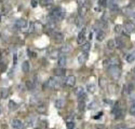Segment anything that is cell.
<instances>
[{"label":"cell","instance_id":"9c48e42d","mask_svg":"<svg viewBox=\"0 0 135 129\" xmlns=\"http://www.w3.org/2000/svg\"><path fill=\"white\" fill-rule=\"evenodd\" d=\"M77 42H78V44H84L85 43V32H84V30L79 32L78 38H77Z\"/></svg>","mask_w":135,"mask_h":129},{"label":"cell","instance_id":"ab89813d","mask_svg":"<svg viewBox=\"0 0 135 129\" xmlns=\"http://www.w3.org/2000/svg\"><path fill=\"white\" fill-rule=\"evenodd\" d=\"M121 29H122V27H121L120 25H117V26L115 27V31H116V32H120Z\"/></svg>","mask_w":135,"mask_h":129},{"label":"cell","instance_id":"3957f363","mask_svg":"<svg viewBox=\"0 0 135 129\" xmlns=\"http://www.w3.org/2000/svg\"><path fill=\"white\" fill-rule=\"evenodd\" d=\"M15 26L21 30H25V29H27V27H28V22L26 20H24V18H21V20L16 21Z\"/></svg>","mask_w":135,"mask_h":129},{"label":"cell","instance_id":"8992f818","mask_svg":"<svg viewBox=\"0 0 135 129\" xmlns=\"http://www.w3.org/2000/svg\"><path fill=\"white\" fill-rule=\"evenodd\" d=\"M88 58H89V54L87 52H83V53H81L79 56H78V62L80 64H83L85 61L88 60Z\"/></svg>","mask_w":135,"mask_h":129},{"label":"cell","instance_id":"4fadbf2b","mask_svg":"<svg viewBox=\"0 0 135 129\" xmlns=\"http://www.w3.org/2000/svg\"><path fill=\"white\" fill-rule=\"evenodd\" d=\"M84 88L83 87H81V86H79V87H77V88L75 89V95L78 97V98H80V97H82L83 95H85V93H84Z\"/></svg>","mask_w":135,"mask_h":129},{"label":"cell","instance_id":"f907efd6","mask_svg":"<svg viewBox=\"0 0 135 129\" xmlns=\"http://www.w3.org/2000/svg\"><path fill=\"white\" fill-rule=\"evenodd\" d=\"M1 111H2V109H1V105H0V114H1Z\"/></svg>","mask_w":135,"mask_h":129},{"label":"cell","instance_id":"f6af8a7d","mask_svg":"<svg viewBox=\"0 0 135 129\" xmlns=\"http://www.w3.org/2000/svg\"><path fill=\"white\" fill-rule=\"evenodd\" d=\"M16 61H17V56H16V54H14V58H13V63H16Z\"/></svg>","mask_w":135,"mask_h":129},{"label":"cell","instance_id":"db71d44e","mask_svg":"<svg viewBox=\"0 0 135 129\" xmlns=\"http://www.w3.org/2000/svg\"><path fill=\"white\" fill-rule=\"evenodd\" d=\"M0 20H1V17H0Z\"/></svg>","mask_w":135,"mask_h":129},{"label":"cell","instance_id":"2e32d148","mask_svg":"<svg viewBox=\"0 0 135 129\" xmlns=\"http://www.w3.org/2000/svg\"><path fill=\"white\" fill-rule=\"evenodd\" d=\"M71 45L70 44H65V45H63V46L61 47V53H63V54H66V53H69L70 51H71Z\"/></svg>","mask_w":135,"mask_h":129},{"label":"cell","instance_id":"ffe728a7","mask_svg":"<svg viewBox=\"0 0 135 129\" xmlns=\"http://www.w3.org/2000/svg\"><path fill=\"white\" fill-rule=\"evenodd\" d=\"M35 123H36V118L33 117V116H29L28 118H27V122H26V125L28 126V127H33L35 125Z\"/></svg>","mask_w":135,"mask_h":129},{"label":"cell","instance_id":"603a6c76","mask_svg":"<svg viewBox=\"0 0 135 129\" xmlns=\"http://www.w3.org/2000/svg\"><path fill=\"white\" fill-rule=\"evenodd\" d=\"M8 105H9V109H10L11 111H14V110L17 109V104H16V102H14L13 100H9Z\"/></svg>","mask_w":135,"mask_h":129},{"label":"cell","instance_id":"d6986e66","mask_svg":"<svg viewBox=\"0 0 135 129\" xmlns=\"http://www.w3.org/2000/svg\"><path fill=\"white\" fill-rule=\"evenodd\" d=\"M105 37H106V34L103 30H98L97 31V36H96V39L98 41H103L105 39Z\"/></svg>","mask_w":135,"mask_h":129},{"label":"cell","instance_id":"52a82bcc","mask_svg":"<svg viewBox=\"0 0 135 129\" xmlns=\"http://www.w3.org/2000/svg\"><path fill=\"white\" fill-rule=\"evenodd\" d=\"M53 73L55 74V76H64L65 75V73H66V70L64 68H61V67H58V68H55L53 70Z\"/></svg>","mask_w":135,"mask_h":129},{"label":"cell","instance_id":"f5cc1de1","mask_svg":"<svg viewBox=\"0 0 135 129\" xmlns=\"http://www.w3.org/2000/svg\"><path fill=\"white\" fill-rule=\"evenodd\" d=\"M133 71H134V72H135V67H134V69H133Z\"/></svg>","mask_w":135,"mask_h":129},{"label":"cell","instance_id":"d590c367","mask_svg":"<svg viewBox=\"0 0 135 129\" xmlns=\"http://www.w3.org/2000/svg\"><path fill=\"white\" fill-rule=\"evenodd\" d=\"M100 86L102 87V88L106 86V80H105V79H102V77L100 79Z\"/></svg>","mask_w":135,"mask_h":129},{"label":"cell","instance_id":"7402d4cb","mask_svg":"<svg viewBox=\"0 0 135 129\" xmlns=\"http://www.w3.org/2000/svg\"><path fill=\"white\" fill-rule=\"evenodd\" d=\"M22 70H23L24 73H27L29 71V62L27 60H25L23 63H22Z\"/></svg>","mask_w":135,"mask_h":129},{"label":"cell","instance_id":"7dc6e473","mask_svg":"<svg viewBox=\"0 0 135 129\" xmlns=\"http://www.w3.org/2000/svg\"><path fill=\"white\" fill-rule=\"evenodd\" d=\"M101 115H103V113H100V114H97V115H96V116H94L93 118H95V119H97V118H100V116H101Z\"/></svg>","mask_w":135,"mask_h":129},{"label":"cell","instance_id":"1f68e13d","mask_svg":"<svg viewBox=\"0 0 135 129\" xmlns=\"http://www.w3.org/2000/svg\"><path fill=\"white\" fill-rule=\"evenodd\" d=\"M52 3H53V0H41L42 6H50Z\"/></svg>","mask_w":135,"mask_h":129},{"label":"cell","instance_id":"6da1fadb","mask_svg":"<svg viewBox=\"0 0 135 129\" xmlns=\"http://www.w3.org/2000/svg\"><path fill=\"white\" fill-rule=\"evenodd\" d=\"M64 16H65V12L63 11V9H61V8H55L50 14L51 20L55 21V22L61 21L62 18H64Z\"/></svg>","mask_w":135,"mask_h":129},{"label":"cell","instance_id":"60d3db41","mask_svg":"<svg viewBox=\"0 0 135 129\" xmlns=\"http://www.w3.org/2000/svg\"><path fill=\"white\" fill-rule=\"evenodd\" d=\"M87 0H77V3L79 4V6H84V3Z\"/></svg>","mask_w":135,"mask_h":129},{"label":"cell","instance_id":"9a60e30c","mask_svg":"<svg viewBox=\"0 0 135 129\" xmlns=\"http://www.w3.org/2000/svg\"><path fill=\"white\" fill-rule=\"evenodd\" d=\"M75 83H76V77L74 75H69L66 79V85L67 86H74Z\"/></svg>","mask_w":135,"mask_h":129},{"label":"cell","instance_id":"5b68a950","mask_svg":"<svg viewBox=\"0 0 135 129\" xmlns=\"http://www.w3.org/2000/svg\"><path fill=\"white\" fill-rule=\"evenodd\" d=\"M12 127L14 129H24L25 125L24 123L21 121V119H17V118H14L12 121Z\"/></svg>","mask_w":135,"mask_h":129},{"label":"cell","instance_id":"ac0fdd59","mask_svg":"<svg viewBox=\"0 0 135 129\" xmlns=\"http://www.w3.org/2000/svg\"><path fill=\"white\" fill-rule=\"evenodd\" d=\"M8 95H9V89L8 88H1L0 89V97H1L2 99L8 98Z\"/></svg>","mask_w":135,"mask_h":129},{"label":"cell","instance_id":"30bf717a","mask_svg":"<svg viewBox=\"0 0 135 129\" xmlns=\"http://www.w3.org/2000/svg\"><path fill=\"white\" fill-rule=\"evenodd\" d=\"M78 13H79V17L83 18L88 13V8L85 6H80L79 7V10H78Z\"/></svg>","mask_w":135,"mask_h":129},{"label":"cell","instance_id":"e0dca14e","mask_svg":"<svg viewBox=\"0 0 135 129\" xmlns=\"http://www.w3.org/2000/svg\"><path fill=\"white\" fill-rule=\"evenodd\" d=\"M87 90L89 91V93H95V90H96V86L94 83H90V84L87 85Z\"/></svg>","mask_w":135,"mask_h":129},{"label":"cell","instance_id":"d6a6232c","mask_svg":"<svg viewBox=\"0 0 135 129\" xmlns=\"http://www.w3.org/2000/svg\"><path fill=\"white\" fill-rule=\"evenodd\" d=\"M109 9H110V11H117V10H118V4H117V3L109 4Z\"/></svg>","mask_w":135,"mask_h":129},{"label":"cell","instance_id":"83f0119b","mask_svg":"<svg viewBox=\"0 0 135 129\" xmlns=\"http://www.w3.org/2000/svg\"><path fill=\"white\" fill-rule=\"evenodd\" d=\"M90 49H91V44H90L89 42H87V43H84L83 45H82V51L83 52H89L90 51Z\"/></svg>","mask_w":135,"mask_h":129},{"label":"cell","instance_id":"681fc988","mask_svg":"<svg viewBox=\"0 0 135 129\" xmlns=\"http://www.w3.org/2000/svg\"><path fill=\"white\" fill-rule=\"evenodd\" d=\"M131 17H132L133 20L135 21V12H134V13H132V14H131Z\"/></svg>","mask_w":135,"mask_h":129},{"label":"cell","instance_id":"f546056e","mask_svg":"<svg viewBox=\"0 0 135 129\" xmlns=\"http://www.w3.org/2000/svg\"><path fill=\"white\" fill-rule=\"evenodd\" d=\"M37 110H38V112H39V113H46L47 108H46V105H39Z\"/></svg>","mask_w":135,"mask_h":129},{"label":"cell","instance_id":"836d02e7","mask_svg":"<svg viewBox=\"0 0 135 129\" xmlns=\"http://www.w3.org/2000/svg\"><path fill=\"white\" fill-rule=\"evenodd\" d=\"M84 109H85V102L84 101H79V110L82 111Z\"/></svg>","mask_w":135,"mask_h":129},{"label":"cell","instance_id":"d4e9b609","mask_svg":"<svg viewBox=\"0 0 135 129\" xmlns=\"http://www.w3.org/2000/svg\"><path fill=\"white\" fill-rule=\"evenodd\" d=\"M107 47L109 49V50H115L116 49V42H115V40H108V42H107Z\"/></svg>","mask_w":135,"mask_h":129},{"label":"cell","instance_id":"277c9868","mask_svg":"<svg viewBox=\"0 0 135 129\" xmlns=\"http://www.w3.org/2000/svg\"><path fill=\"white\" fill-rule=\"evenodd\" d=\"M48 84L51 88H58V87L61 86V81L58 80L57 77H50Z\"/></svg>","mask_w":135,"mask_h":129},{"label":"cell","instance_id":"816d5d0a","mask_svg":"<svg viewBox=\"0 0 135 129\" xmlns=\"http://www.w3.org/2000/svg\"><path fill=\"white\" fill-rule=\"evenodd\" d=\"M1 56H2V54H1V52H0V59H1Z\"/></svg>","mask_w":135,"mask_h":129},{"label":"cell","instance_id":"bcb514c9","mask_svg":"<svg viewBox=\"0 0 135 129\" xmlns=\"http://www.w3.org/2000/svg\"><path fill=\"white\" fill-rule=\"evenodd\" d=\"M76 23H78V26H81V25H82V23H81V17H79V20L76 21Z\"/></svg>","mask_w":135,"mask_h":129},{"label":"cell","instance_id":"5bb4252c","mask_svg":"<svg viewBox=\"0 0 135 129\" xmlns=\"http://www.w3.org/2000/svg\"><path fill=\"white\" fill-rule=\"evenodd\" d=\"M107 62L109 63L110 66H119V63H120V60H119V59H118V57L114 56V57L109 58V60H108Z\"/></svg>","mask_w":135,"mask_h":129},{"label":"cell","instance_id":"4dcf8cb0","mask_svg":"<svg viewBox=\"0 0 135 129\" xmlns=\"http://www.w3.org/2000/svg\"><path fill=\"white\" fill-rule=\"evenodd\" d=\"M27 54H28V56H29L30 58H36V57H37V54H36L35 52H33L31 50H28V51H27Z\"/></svg>","mask_w":135,"mask_h":129},{"label":"cell","instance_id":"44dd1931","mask_svg":"<svg viewBox=\"0 0 135 129\" xmlns=\"http://www.w3.org/2000/svg\"><path fill=\"white\" fill-rule=\"evenodd\" d=\"M127 61L128 62H133L134 60H135V51L134 52H132V53H130V54H128L127 55Z\"/></svg>","mask_w":135,"mask_h":129},{"label":"cell","instance_id":"ee69618b","mask_svg":"<svg viewBox=\"0 0 135 129\" xmlns=\"http://www.w3.org/2000/svg\"><path fill=\"white\" fill-rule=\"evenodd\" d=\"M114 3H117V0H108V6L109 4H114Z\"/></svg>","mask_w":135,"mask_h":129},{"label":"cell","instance_id":"e575fe53","mask_svg":"<svg viewBox=\"0 0 135 129\" xmlns=\"http://www.w3.org/2000/svg\"><path fill=\"white\" fill-rule=\"evenodd\" d=\"M75 128V123L74 122H68L67 123V129H74Z\"/></svg>","mask_w":135,"mask_h":129},{"label":"cell","instance_id":"7bdbcfd3","mask_svg":"<svg viewBox=\"0 0 135 129\" xmlns=\"http://www.w3.org/2000/svg\"><path fill=\"white\" fill-rule=\"evenodd\" d=\"M6 69H7V67H6V63H4V62H2V63H1V71H6Z\"/></svg>","mask_w":135,"mask_h":129},{"label":"cell","instance_id":"4316f807","mask_svg":"<svg viewBox=\"0 0 135 129\" xmlns=\"http://www.w3.org/2000/svg\"><path fill=\"white\" fill-rule=\"evenodd\" d=\"M25 85H26V87H27V89H29V90H31V89L35 88V84H34L33 82H30V81H27V82L25 83Z\"/></svg>","mask_w":135,"mask_h":129},{"label":"cell","instance_id":"8fae6325","mask_svg":"<svg viewBox=\"0 0 135 129\" xmlns=\"http://www.w3.org/2000/svg\"><path fill=\"white\" fill-rule=\"evenodd\" d=\"M54 40H55L56 43H61L64 41V35L62 32H55L54 34Z\"/></svg>","mask_w":135,"mask_h":129},{"label":"cell","instance_id":"b9f144b4","mask_svg":"<svg viewBox=\"0 0 135 129\" xmlns=\"http://www.w3.org/2000/svg\"><path fill=\"white\" fill-rule=\"evenodd\" d=\"M30 3H31V7H33V8H35V7H37V4H38V2H37V1H36V0H33V1H31Z\"/></svg>","mask_w":135,"mask_h":129},{"label":"cell","instance_id":"11a10c76","mask_svg":"<svg viewBox=\"0 0 135 129\" xmlns=\"http://www.w3.org/2000/svg\"><path fill=\"white\" fill-rule=\"evenodd\" d=\"M37 129H38V128H37Z\"/></svg>","mask_w":135,"mask_h":129},{"label":"cell","instance_id":"f1b7e54d","mask_svg":"<svg viewBox=\"0 0 135 129\" xmlns=\"http://www.w3.org/2000/svg\"><path fill=\"white\" fill-rule=\"evenodd\" d=\"M50 57L52 59H55L57 57H60V52H58V51H53V52L50 54Z\"/></svg>","mask_w":135,"mask_h":129},{"label":"cell","instance_id":"7a4b0ae2","mask_svg":"<svg viewBox=\"0 0 135 129\" xmlns=\"http://www.w3.org/2000/svg\"><path fill=\"white\" fill-rule=\"evenodd\" d=\"M108 71H109L111 77L114 80H119L120 76H121V69L119 66H110L109 69H108Z\"/></svg>","mask_w":135,"mask_h":129},{"label":"cell","instance_id":"7c38bea8","mask_svg":"<svg viewBox=\"0 0 135 129\" xmlns=\"http://www.w3.org/2000/svg\"><path fill=\"white\" fill-rule=\"evenodd\" d=\"M135 29V26L132 24V23H127V24H124V31L127 32V34H130V32L134 31Z\"/></svg>","mask_w":135,"mask_h":129},{"label":"cell","instance_id":"ba28073f","mask_svg":"<svg viewBox=\"0 0 135 129\" xmlns=\"http://www.w3.org/2000/svg\"><path fill=\"white\" fill-rule=\"evenodd\" d=\"M58 67H61V68H64L66 66V63H67V57L65 56V55H62V56L58 57Z\"/></svg>","mask_w":135,"mask_h":129},{"label":"cell","instance_id":"74e56055","mask_svg":"<svg viewBox=\"0 0 135 129\" xmlns=\"http://www.w3.org/2000/svg\"><path fill=\"white\" fill-rule=\"evenodd\" d=\"M96 105H97V103H96V102H94V101H92V102L89 104V107H88V108H89L90 110H92V109H94V108H95Z\"/></svg>","mask_w":135,"mask_h":129},{"label":"cell","instance_id":"f35d334b","mask_svg":"<svg viewBox=\"0 0 135 129\" xmlns=\"http://www.w3.org/2000/svg\"><path fill=\"white\" fill-rule=\"evenodd\" d=\"M106 2H107V0H100V6L101 7H106L107 6Z\"/></svg>","mask_w":135,"mask_h":129},{"label":"cell","instance_id":"c3c4849f","mask_svg":"<svg viewBox=\"0 0 135 129\" xmlns=\"http://www.w3.org/2000/svg\"><path fill=\"white\" fill-rule=\"evenodd\" d=\"M116 129H128V128L127 127H123V126H118Z\"/></svg>","mask_w":135,"mask_h":129},{"label":"cell","instance_id":"8d00e7d4","mask_svg":"<svg viewBox=\"0 0 135 129\" xmlns=\"http://www.w3.org/2000/svg\"><path fill=\"white\" fill-rule=\"evenodd\" d=\"M130 113H131L132 115H134V116H135V103H132L131 108H130Z\"/></svg>","mask_w":135,"mask_h":129},{"label":"cell","instance_id":"484cf974","mask_svg":"<svg viewBox=\"0 0 135 129\" xmlns=\"http://www.w3.org/2000/svg\"><path fill=\"white\" fill-rule=\"evenodd\" d=\"M115 42H116V47H118V49H122L123 47V42L121 41L120 38H117L115 40Z\"/></svg>","mask_w":135,"mask_h":129},{"label":"cell","instance_id":"cb8c5ba5","mask_svg":"<svg viewBox=\"0 0 135 129\" xmlns=\"http://www.w3.org/2000/svg\"><path fill=\"white\" fill-rule=\"evenodd\" d=\"M64 105H65V102H64V100L63 99H57L55 101V107L57 109H62V108H64Z\"/></svg>","mask_w":135,"mask_h":129}]
</instances>
